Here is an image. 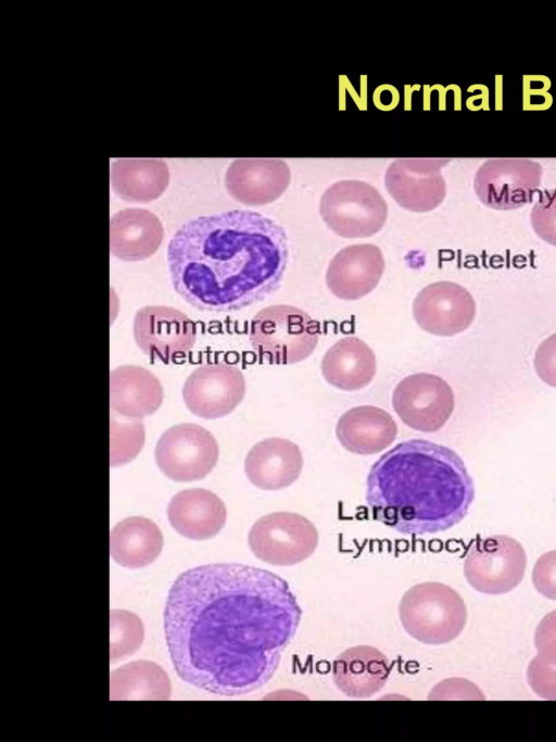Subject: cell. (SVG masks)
Listing matches in <instances>:
<instances>
[{"label":"cell","mask_w":556,"mask_h":742,"mask_svg":"<svg viewBox=\"0 0 556 742\" xmlns=\"http://www.w3.org/2000/svg\"><path fill=\"white\" fill-rule=\"evenodd\" d=\"M542 173V166L530 159H489L475 174V192L489 207L518 209L532 200L541 184Z\"/></svg>","instance_id":"cell-10"},{"label":"cell","mask_w":556,"mask_h":742,"mask_svg":"<svg viewBox=\"0 0 556 742\" xmlns=\"http://www.w3.org/2000/svg\"><path fill=\"white\" fill-rule=\"evenodd\" d=\"M144 628L141 619L125 609H112L110 613V661L116 663L134 653L141 646Z\"/></svg>","instance_id":"cell-28"},{"label":"cell","mask_w":556,"mask_h":742,"mask_svg":"<svg viewBox=\"0 0 556 742\" xmlns=\"http://www.w3.org/2000/svg\"><path fill=\"white\" fill-rule=\"evenodd\" d=\"M291 172L281 159L244 158L227 168L225 186L228 193L245 205H264L277 200L288 188Z\"/></svg>","instance_id":"cell-16"},{"label":"cell","mask_w":556,"mask_h":742,"mask_svg":"<svg viewBox=\"0 0 556 742\" xmlns=\"http://www.w3.org/2000/svg\"><path fill=\"white\" fill-rule=\"evenodd\" d=\"M319 324L301 309L276 304L261 310L250 324V342L270 364H295L317 347Z\"/></svg>","instance_id":"cell-5"},{"label":"cell","mask_w":556,"mask_h":742,"mask_svg":"<svg viewBox=\"0 0 556 742\" xmlns=\"http://www.w3.org/2000/svg\"><path fill=\"white\" fill-rule=\"evenodd\" d=\"M163 548V535L151 519L130 516L118 521L110 532V554L127 568H142L153 563Z\"/></svg>","instance_id":"cell-25"},{"label":"cell","mask_w":556,"mask_h":742,"mask_svg":"<svg viewBox=\"0 0 556 742\" xmlns=\"http://www.w3.org/2000/svg\"><path fill=\"white\" fill-rule=\"evenodd\" d=\"M413 316L422 330L450 337L469 327L476 316V302L465 287L453 281H435L415 297Z\"/></svg>","instance_id":"cell-15"},{"label":"cell","mask_w":556,"mask_h":742,"mask_svg":"<svg viewBox=\"0 0 556 742\" xmlns=\"http://www.w3.org/2000/svg\"><path fill=\"white\" fill-rule=\"evenodd\" d=\"M391 671L388 657L371 645H355L338 655L332 666L336 687L346 696L366 699L378 693Z\"/></svg>","instance_id":"cell-20"},{"label":"cell","mask_w":556,"mask_h":742,"mask_svg":"<svg viewBox=\"0 0 556 742\" xmlns=\"http://www.w3.org/2000/svg\"><path fill=\"white\" fill-rule=\"evenodd\" d=\"M320 369L331 386L344 391H356L374 379L377 370L376 355L362 339L348 336L326 351Z\"/></svg>","instance_id":"cell-24"},{"label":"cell","mask_w":556,"mask_h":742,"mask_svg":"<svg viewBox=\"0 0 556 742\" xmlns=\"http://www.w3.org/2000/svg\"><path fill=\"white\" fill-rule=\"evenodd\" d=\"M303 455L291 440L271 437L255 443L244 460V473L255 487L280 490L291 486L301 475Z\"/></svg>","instance_id":"cell-18"},{"label":"cell","mask_w":556,"mask_h":742,"mask_svg":"<svg viewBox=\"0 0 556 742\" xmlns=\"http://www.w3.org/2000/svg\"><path fill=\"white\" fill-rule=\"evenodd\" d=\"M527 680L536 695L556 701V663L547 662L536 655L529 663Z\"/></svg>","instance_id":"cell-31"},{"label":"cell","mask_w":556,"mask_h":742,"mask_svg":"<svg viewBox=\"0 0 556 742\" xmlns=\"http://www.w3.org/2000/svg\"><path fill=\"white\" fill-rule=\"evenodd\" d=\"M397 425L387 411L375 405H359L343 413L336 427L341 445L354 454L371 455L395 440Z\"/></svg>","instance_id":"cell-23"},{"label":"cell","mask_w":556,"mask_h":742,"mask_svg":"<svg viewBox=\"0 0 556 742\" xmlns=\"http://www.w3.org/2000/svg\"><path fill=\"white\" fill-rule=\"evenodd\" d=\"M132 331L143 353L165 363L186 356L197 340L195 324L181 311L165 305L138 310Z\"/></svg>","instance_id":"cell-12"},{"label":"cell","mask_w":556,"mask_h":742,"mask_svg":"<svg viewBox=\"0 0 556 742\" xmlns=\"http://www.w3.org/2000/svg\"><path fill=\"white\" fill-rule=\"evenodd\" d=\"M144 442V428L140 419L119 423L111 417V466L131 461Z\"/></svg>","instance_id":"cell-29"},{"label":"cell","mask_w":556,"mask_h":742,"mask_svg":"<svg viewBox=\"0 0 556 742\" xmlns=\"http://www.w3.org/2000/svg\"><path fill=\"white\" fill-rule=\"evenodd\" d=\"M527 554L516 539L496 535L473 540L464 561L467 582L484 594H503L523 579Z\"/></svg>","instance_id":"cell-8"},{"label":"cell","mask_w":556,"mask_h":742,"mask_svg":"<svg viewBox=\"0 0 556 742\" xmlns=\"http://www.w3.org/2000/svg\"><path fill=\"white\" fill-rule=\"evenodd\" d=\"M392 406L406 426L421 432H434L451 417L455 397L442 377L416 373L396 385L392 393Z\"/></svg>","instance_id":"cell-11"},{"label":"cell","mask_w":556,"mask_h":742,"mask_svg":"<svg viewBox=\"0 0 556 742\" xmlns=\"http://www.w3.org/2000/svg\"><path fill=\"white\" fill-rule=\"evenodd\" d=\"M164 229L159 217L146 209L128 207L110 221V251L115 257L136 262L153 255L160 248Z\"/></svg>","instance_id":"cell-22"},{"label":"cell","mask_w":556,"mask_h":742,"mask_svg":"<svg viewBox=\"0 0 556 742\" xmlns=\"http://www.w3.org/2000/svg\"><path fill=\"white\" fill-rule=\"evenodd\" d=\"M170 526L182 537L207 540L224 528L227 510L212 491L193 488L177 492L167 506Z\"/></svg>","instance_id":"cell-19"},{"label":"cell","mask_w":556,"mask_h":742,"mask_svg":"<svg viewBox=\"0 0 556 742\" xmlns=\"http://www.w3.org/2000/svg\"><path fill=\"white\" fill-rule=\"evenodd\" d=\"M319 213L326 225L343 238H366L377 234L388 217V205L370 184L346 179L323 193Z\"/></svg>","instance_id":"cell-6"},{"label":"cell","mask_w":556,"mask_h":742,"mask_svg":"<svg viewBox=\"0 0 556 742\" xmlns=\"http://www.w3.org/2000/svg\"><path fill=\"white\" fill-rule=\"evenodd\" d=\"M534 368L542 381L556 388V332L539 344L534 355Z\"/></svg>","instance_id":"cell-33"},{"label":"cell","mask_w":556,"mask_h":742,"mask_svg":"<svg viewBox=\"0 0 556 742\" xmlns=\"http://www.w3.org/2000/svg\"><path fill=\"white\" fill-rule=\"evenodd\" d=\"M384 266L383 254L376 244L348 246L331 259L326 272V284L337 298L357 300L377 287Z\"/></svg>","instance_id":"cell-17"},{"label":"cell","mask_w":556,"mask_h":742,"mask_svg":"<svg viewBox=\"0 0 556 742\" xmlns=\"http://www.w3.org/2000/svg\"><path fill=\"white\" fill-rule=\"evenodd\" d=\"M164 392L160 380L147 368L122 365L110 374V407L125 419H141L161 406Z\"/></svg>","instance_id":"cell-21"},{"label":"cell","mask_w":556,"mask_h":742,"mask_svg":"<svg viewBox=\"0 0 556 742\" xmlns=\"http://www.w3.org/2000/svg\"><path fill=\"white\" fill-rule=\"evenodd\" d=\"M167 263L175 291L206 312H231L275 292L288 263L285 229L253 211L192 218L173 235Z\"/></svg>","instance_id":"cell-2"},{"label":"cell","mask_w":556,"mask_h":742,"mask_svg":"<svg viewBox=\"0 0 556 742\" xmlns=\"http://www.w3.org/2000/svg\"><path fill=\"white\" fill-rule=\"evenodd\" d=\"M168 183V166L161 159H117L111 166L112 189L128 202L155 200Z\"/></svg>","instance_id":"cell-26"},{"label":"cell","mask_w":556,"mask_h":742,"mask_svg":"<svg viewBox=\"0 0 556 742\" xmlns=\"http://www.w3.org/2000/svg\"><path fill=\"white\" fill-rule=\"evenodd\" d=\"M534 645L540 657L556 663V609L545 615L536 626Z\"/></svg>","instance_id":"cell-34"},{"label":"cell","mask_w":556,"mask_h":742,"mask_svg":"<svg viewBox=\"0 0 556 742\" xmlns=\"http://www.w3.org/2000/svg\"><path fill=\"white\" fill-rule=\"evenodd\" d=\"M218 444L214 436L194 423L169 427L160 437L154 457L160 470L180 482L203 479L215 467Z\"/></svg>","instance_id":"cell-9"},{"label":"cell","mask_w":556,"mask_h":742,"mask_svg":"<svg viewBox=\"0 0 556 742\" xmlns=\"http://www.w3.org/2000/svg\"><path fill=\"white\" fill-rule=\"evenodd\" d=\"M475 499L462 457L425 439L400 442L370 467L366 504L375 520L403 535L445 531L460 523Z\"/></svg>","instance_id":"cell-3"},{"label":"cell","mask_w":556,"mask_h":742,"mask_svg":"<svg viewBox=\"0 0 556 742\" xmlns=\"http://www.w3.org/2000/svg\"><path fill=\"white\" fill-rule=\"evenodd\" d=\"M399 617L415 640L431 645L456 639L467 621L463 598L452 587L427 581L413 586L402 596Z\"/></svg>","instance_id":"cell-4"},{"label":"cell","mask_w":556,"mask_h":742,"mask_svg":"<svg viewBox=\"0 0 556 742\" xmlns=\"http://www.w3.org/2000/svg\"><path fill=\"white\" fill-rule=\"evenodd\" d=\"M301 617L282 577L249 565L208 564L175 579L165 604L164 633L185 682L236 696L273 678Z\"/></svg>","instance_id":"cell-1"},{"label":"cell","mask_w":556,"mask_h":742,"mask_svg":"<svg viewBox=\"0 0 556 742\" xmlns=\"http://www.w3.org/2000/svg\"><path fill=\"white\" fill-rule=\"evenodd\" d=\"M318 530L298 513L274 512L251 527L248 543L260 561L274 566H292L308 558L317 549Z\"/></svg>","instance_id":"cell-7"},{"label":"cell","mask_w":556,"mask_h":742,"mask_svg":"<svg viewBox=\"0 0 556 742\" xmlns=\"http://www.w3.org/2000/svg\"><path fill=\"white\" fill-rule=\"evenodd\" d=\"M535 590L549 600H556V550L542 554L532 570Z\"/></svg>","instance_id":"cell-32"},{"label":"cell","mask_w":556,"mask_h":742,"mask_svg":"<svg viewBox=\"0 0 556 742\" xmlns=\"http://www.w3.org/2000/svg\"><path fill=\"white\" fill-rule=\"evenodd\" d=\"M451 160L442 158H400L386 171L384 185L393 200L412 212H429L446 196L441 168Z\"/></svg>","instance_id":"cell-13"},{"label":"cell","mask_w":556,"mask_h":742,"mask_svg":"<svg viewBox=\"0 0 556 742\" xmlns=\"http://www.w3.org/2000/svg\"><path fill=\"white\" fill-rule=\"evenodd\" d=\"M244 393L242 372L224 362L200 365L187 377L182 387V399L188 410L205 419L231 413Z\"/></svg>","instance_id":"cell-14"},{"label":"cell","mask_w":556,"mask_h":742,"mask_svg":"<svg viewBox=\"0 0 556 742\" xmlns=\"http://www.w3.org/2000/svg\"><path fill=\"white\" fill-rule=\"evenodd\" d=\"M170 694V680L165 670L154 662L135 661L111 672L112 701H166Z\"/></svg>","instance_id":"cell-27"},{"label":"cell","mask_w":556,"mask_h":742,"mask_svg":"<svg viewBox=\"0 0 556 742\" xmlns=\"http://www.w3.org/2000/svg\"><path fill=\"white\" fill-rule=\"evenodd\" d=\"M530 221L535 234L556 247V188L541 192L531 210Z\"/></svg>","instance_id":"cell-30"}]
</instances>
